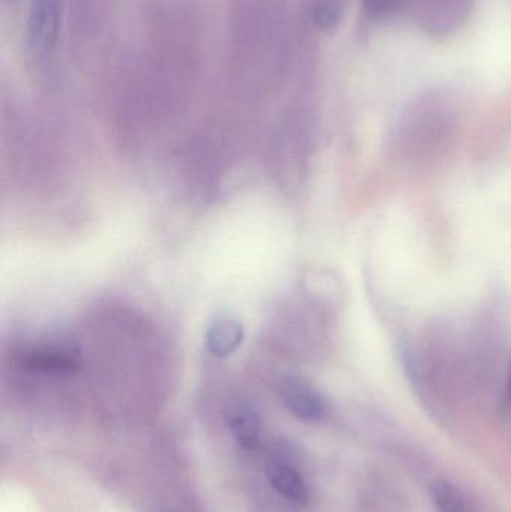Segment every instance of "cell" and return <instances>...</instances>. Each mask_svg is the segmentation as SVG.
I'll return each instance as SVG.
<instances>
[{
  "instance_id": "3",
  "label": "cell",
  "mask_w": 511,
  "mask_h": 512,
  "mask_svg": "<svg viewBox=\"0 0 511 512\" xmlns=\"http://www.w3.org/2000/svg\"><path fill=\"white\" fill-rule=\"evenodd\" d=\"M60 0H32L27 38L35 53L45 54L54 47L59 35Z\"/></svg>"
},
{
  "instance_id": "8",
  "label": "cell",
  "mask_w": 511,
  "mask_h": 512,
  "mask_svg": "<svg viewBox=\"0 0 511 512\" xmlns=\"http://www.w3.org/2000/svg\"><path fill=\"white\" fill-rule=\"evenodd\" d=\"M405 0H363L366 15L374 21H386L398 14Z\"/></svg>"
},
{
  "instance_id": "4",
  "label": "cell",
  "mask_w": 511,
  "mask_h": 512,
  "mask_svg": "<svg viewBox=\"0 0 511 512\" xmlns=\"http://www.w3.org/2000/svg\"><path fill=\"white\" fill-rule=\"evenodd\" d=\"M267 478L273 489L297 505H306L309 502V489L303 475L297 471L296 466L282 456L281 450L273 451L270 454L269 462L266 466Z\"/></svg>"
},
{
  "instance_id": "5",
  "label": "cell",
  "mask_w": 511,
  "mask_h": 512,
  "mask_svg": "<svg viewBox=\"0 0 511 512\" xmlns=\"http://www.w3.org/2000/svg\"><path fill=\"white\" fill-rule=\"evenodd\" d=\"M228 429L243 450L254 451L261 441V421L258 412L243 400H236L228 406Z\"/></svg>"
},
{
  "instance_id": "6",
  "label": "cell",
  "mask_w": 511,
  "mask_h": 512,
  "mask_svg": "<svg viewBox=\"0 0 511 512\" xmlns=\"http://www.w3.org/2000/svg\"><path fill=\"white\" fill-rule=\"evenodd\" d=\"M245 339V330L239 321L227 316L216 318L207 328L206 345L210 354L227 358L240 348Z\"/></svg>"
},
{
  "instance_id": "9",
  "label": "cell",
  "mask_w": 511,
  "mask_h": 512,
  "mask_svg": "<svg viewBox=\"0 0 511 512\" xmlns=\"http://www.w3.org/2000/svg\"><path fill=\"white\" fill-rule=\"evenodd\" d=\"M341 17V8L336 2H321L315 9V21L323 29L335 26Z\"/></svg>"
},
{
  "instance_id": "2",
  "label": "cell",
  "mask_w": 511,
  "mask_h": 512,
  "mask_svg": "<svg viewBox=\"0 0 511 512\" xmlns=\"http://www.w3.org/2000/svg\"><path fill=\"white\" fill-rule=\"evenodd\" d=\"M285 408L306 423H318L327 414V403L323 394L300 378H285L279 387Z\"/></svg>"
},
{
  "instance_id": "1",
  "label": "cell",
  "mask_w": 511,
  "mask_h": 512,
  "mask_svg": "<svg viewBox=\"0 0 511 512\" xmlns=\"http://www.w3.org/2000/svg\"><path fill=\"white\" fill-rule=\"evenodd\" d=\"M24 366L35 372L69 373L81 366L80 349L63 339H45L24 349Z\"/></svg>"
},
{
  "instance_id": "11",
  "label": "cell",
  "mask_w": 511,
  "mask_h": 512,
  "mask_svg": "<svg viewBox=\"0 0 511 512\" xmlns=\"http://www.w3.org/2000/svg\"><path fill=\"white\" fill-rule=\"evenodd\" d=\"M162 512H173V511H162Z\"/></svg>"
},
{
  "instance_id": "7",
  "label": "cell",
  "mask_w": 511,
  "mask_h": 512,
  "mask_svg": "<svg viewBox=\"0 0 511 512\" xmlns=\"http://www.w3.org/2000/svg\"><path fill=\"white\" fill-rule=\"evenodd\" d=\"M432 499L438 512H471L467 499L453 484L444 481L435 484Z\"/></svg>"
},
{
  "instance_id": "10",
  "label": "cell",
  "mask_w": 511,
  "mask_h": 512,
  "mask_svg": "<svg viewBox=\"0 0 511 512\" xmlns=\"http://www.w3.org/2000/svg\"><path fill=\"white\" fill-rule=\"evenodd\" d=\"M507 397H509V400L511 402V361L509 367V378H507Z\"/></svg>"
}]
</instances>
